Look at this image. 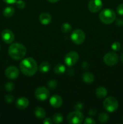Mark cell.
<instances>
[{
  "label": "cell",
  "mask_w": 123,
  "mask_h": 124,
  "mask_svg": "<svg viewBox=\"0 0 123 124\" xmlns=\"http://www.w3.org/2000/svg\"><path fill=\"white\" fill-rule=\"evenodd\" d=\"M21 72L26 76H34L38 69L37 62L32 58H27L22 61L19 64Z\"/></svg>",
  "instance_id": "obj_1"
},
{
  "label": "cell",
  "mask_w": 123,
  "mask_h": 124,
  "mask_svg": "<svg viewBox=\"0 0 123 124\" xmlns=\"http://www.w3.org/2000/svg\"><path fill=\"white\" fill-rule=\"evenodd\" d=\"M8 54L14 60L23 59L27 53V48L20 43H13L10 45L8 50Z\"/></svg>",
  "instance_id": "obj_2"
},
{
  "label": "cell",
  "mask_w": 123,
  "mask_h": 124,
  "mask_svg": "<svg viewBox=\"0 0 123 124\" xmlns=\"http://www.w3.org/2000/svg\"><path fill=\"white\" fill-rule=\"evenodd\" d=\"M100 21L105 24H112L116 19V13L110 8H105L99 15Z\"/></svg>",
  "instance_id": "obj_3"
},
{
  "label": "cell",
  "mask_w": 123,
  "mask_h": 124,
  "mask_svg": "<svg viewBox=\"0 0 123 124\" xmlns=\"http://www.w3.org/2000/svg\"><path fill=\"white\" fill-rule=\"evenodd\" d=\"M119 104L118 101L114 97H108L103 102V107L106 111L112 113L118 109Z\"/></svg>",
  "instance_id": "obj_4"
},
{
  "label": "cell",
  "mask_w": 123,
  "mask_h": 124,
  "mask_svg": "<svg viewBox=\"0 0 123 124\" xmlns=\"http://www.w3.org/2000/svg\"><path fill=\"white\" fill-rule=\"evenodd\" d=\"M84 116L81 111H75L68 115L67 121L69 124H80L83 122Z\"/></svg>",
  "instance_id": "obj_5"
},
{
  "label": "cell",
  "mask_w": 123,
  "mask_h": 124,
  "mask_svg": "<svg viewBox=\"0 0 123 124\" xmlns=\"http://www.w3.org/2000/svg\"><path fill=\"white\" fill-rule=\"evenodd\" d=\"M85 34L80 29H77L72 31L71 35V39L72 42L77 45H80L83 43L85 40Z\"/></svg>",
  "instance_id": "obj_6"
},
{
  "label": "cell",
  "mask_w": 123,
  "mask_h": 124,
  "mask_svg": "<svg viewBox=\"0 0 123 124\" xmlns=\"http://www.w3.org/2000/svg\"><path fill=\"white\" fill-rule=\"evenodd\" d=\"M79 59V55L78 53L75 51H71L68 53L65 57V63L69 67L73 66L78 62Z\"/></svg>",
  "instance_id": "obj_7"
},
{
  "label": "cell",
  "mask_w": 123,
  "mask_h": 124,
  "mask_svg": "<svg viewBox=\"0 0 123 124\" xmlns=\"http://www.w3.org/2000/svg\"><path fill=\"white\" fill-rule=\"evenodd\" d=\"M103 61L108 66H113L118 62V56L113 52L106 53L103 58Z\"/></svg>",
  "instance_id": "obj_8"
},
{
  "label": "cell",
  "mask_w": 123,
  "mask_h": 124,
  "mask_svg": "<svg viewBox=\"0 0 123 124\" xmlns=\"http://www.w3.org/2000/svg\"><path fill=\"white\" fill-rule=\"evenodd\" d=\"M49 90L47 88L43 87H41L37 88L35 90L34 95L36 99L41 101H46L49 97Z\"/></svg>",
  "instance_id": "obj_9"
},
{
  "label": "cell",
  "mask_w": 123,
  "mask_h": 124,
  "mask_svg": "<svg viewBox=\"0 0 123 124\" xmlns=\"http://www.w3.org/2000/svg\"><path fill=\"white\" fill-rule=\"evenodd\" d=\"M102 6L101 0H90L88 4V8L92 13H96L100 10Z\"/></svg>",
  "instance_id": "obj_10"
},
{
  "label": "cell",
  "mask_w": 123,
  "mask_h": 124,
  "mask_svg": "<svg viewBox=\"0 0 123 124\" xmlns=\"http://www.w3.org/2000/svg\"><path fill=\"white\" fill-rule=\"evenodd\" d=\"M5 75L7 78L10 79H15L19 76V70L15 66H10L6 69Z\"/></svg>",
  "instance_id": "obj_11"
},
{
  "label": "cell",
  "mask_w": 123,
  "mask_h": 124,
  "mask_svg": "<svg viewBox=\"0 0 123 124\" xmlns=\"http://www.w3.org/2000/svg\"><path fill=\"white\" fill-rule=\"evenodd\" d=\"M1 38L5 43L11 44L14 39V36L12 31L9 29H5L1 33Z\"/></svg>",
  "instance_id": "obj_12"
},
{
  "label": "cell",
  "mask_w": 123,
  "mask_h": 124,
  "mask_svg": "<svg viewBox=\"0 0 123 124\" xmlns=\"http://www.w3.org/2000/svg\"><path fill=\"white\" fill-rule=\"evenodd\" d=\"M62 98L58 94H54L49 99V104L54 108H59L62 105Z\"/></svg>",
  "instance_id": "obj_13"
},
{
  "label": "cell",
  "mask_w": 123,
  "mask_h": 124,
  "mask_svg": "<svg viewBox=\"0 0 123 124\" xmlns=\"http://www.w3.org/2000/svg\"><path fill=\"white\" fill-rule=\"evenodd\" d=\"M29 104V101L27 98L21 97L18 99L16 101V106L17 108L20 110H24L26 108Z\"/></svg>",
  "instance_id": "obj_14"
},
{
  "label": "cell",
  "mask_w": 123,
  "mask_h": 124,
  "mask_svg": "<svg viewBox=\"0 0 123 124\" xmlns=\"http://www.w3.org/2000/svg\"><path fill=\"white\" fill-rule=\"evenodd\" d=\"M39 19L40 23L42 24L48 25L51 22L52 17L49 13L45 12V13H42L40 15Z\"/></svg>",
  "instance_id": "obj_15"
},
{
  "label": "cell",
  "mask_w": 123,
  "mask_h": 124,
  "mask_svg": "<svg viewBox=\"0 0 123 124\" xmlns=\"http://www.w3.org/2000/svg\"><path fill=\"white\" fill-rule=\"evenodd\" d=\"M82 79L85 83L92 84L94 81L95 77L92 73L85 72L82 76Z\"/></svg>",
  "instance_id": "obj_16"
},
{
  "label": "cell",
  "mask_w": 123,
  "mask_h": 124,
  "mask_svg": "<svg viewBox=\"0 0 123 124\" xmlns=\"http://www.w3.org/2000/svg\"><path fill=\"white\" fill-rule=\"evenodd\" d=\"M107 94V91L106 88L103 87H100L96 90L95 91V94H96V97L98 98H104V97L106 96Z\"/></svg>",
  "instance_id": "obj_17"
},
{
  "label": "cell",
  "mask_w": 123,
  "mask_h": 124,
  "mask_svg": "<svg viewBox=\"0 0 123 124\" xmlns=\"http://www.w3.org/2000/svg\"><path fill=\"white\" fill-rule=\"evenodd\" d=\"M51 69V65L48 62H43L40 64L39 67V70L42 73H47Z\"/></svg>",
  "instance_id": "obj_18"
},
{
  "label": "cell",
  "mask_w": 123,
  "mask_h": 124,
  "mask_svg": "<svg viewBox=\"0 0 123 124\" xmlns=\"http://www.w3.org/2000/svg\"><path fill=\"white\" fill-rule=\"evenodd\" d=\"M34 115L36 117L39 119H43L46 116V111L43 108L41 107L36 108L34 110Z\"/></svg>",
  "instance_id": "obj_19"
},
{
  "label": "cell",
  "mask_w": 123,
  "mask_h": 124,
  "mask_svg": "<svg viewBox=\"0 0 123 124\" xmlns=\"http://www.w3.org/2000/svg\"><path fill=\"white\" fill-rule=\"evenodd\" d=\"M14 8L12 7H7L4 9L3 15L6 18H10L14 15Z\"/></svg>",
  "instance_id": "obj_20"
},
{
  "label": "cell",
  "mask_w": 123,
  "mask_h": 124,
  "mask_svg": "<svg viewBox=\"0 0 123 124\" xmlns=\"http://www.w3.org/2000/svg\"><path fill=\"white\" fill-rule=\"evenodd\" d=\"M66 71V67L62 64H57L54 68V71L57 75H62Z\"/></svg>",
  "instance_id": "obj_21"
},
{
  "label": "cell",
  "mask_w": 123,
  "mask_h": 124,
  "mask_svg": "<svg viewBox=\"0 0 123 124\" xmlns=\"http://www.w3.org/2000/svg\"><path fill=\"white\" fill-rule=\"evenodd\" d=\"M63 121V117L60 113H55L53 116V121L55 124H60Z\"/></svg>",
  "instance_id": "obj_22"
},
{
  "label": "cell",
  "mask_w": 123,
  "mask_h": 124,
  "mask_svg": "<svg viewBox=\"0 0 123 124\" xmlns=\"http://www.w3.org/2000/svg\"><path fill=\"white\" fill-rule=\"evenodd\" d=\"M109 116L106 113H101L98 116V121L101 123H106L109 121Z\"/></svg>",
  "instance_id": "obj_23"
},
{
  "label": "cell",
  "mask_w": 123,
  "mask_h": 124,
  "mask_svg": "<svg viewBox=\"0 0 123 124\" xmlns=\"http://www.w3.org/2000/svg\"><path fill=\"white\" fill-rule=\"evenodd\" d=\"M61 29L63 33H68L72 29V26L69 23H65L62 25Z\"/></svg>",
  "instance_id": "obj_24"
},
{
  "label": "cell",
  "mask_w": 123,
  "mask_h": 124,
  "mask_svg": "<svg viewBox=\"0 0 123 124\" xmlns=\"http://www.w3.org/2000/svg\"><path fill=\"white\" fill-rule=\"evenodd\" d=\"M47 85L50 89H55L57 87V82L55 79H51L48 81Z\"/></svg>",
  "instance_id": "obj_25"
},
{
  "label": "cell",
  "mask_w": 123,
  "mask_h": 124,
  "mask_svg": "<svg viewBox=\"0 0 123 124\" xmlns=\"http://www.w3.org/2000/svg\"><path fill=\"white\" fill-rule=\"evenodd\" d=\"M16 6L19 9H23L25 7V2L23 0H18L16 2Z\"/></svg>",
  "instance_id": "obj_26"
},
{
  "label": "cell",
  "mask_w": 123,
  "mask_h": 124,
  "mask_svg": "<svg viewBox=\"0 0 123 124\" xmlns=\"http://www.w3.org/2000/svg\"><path fill=\"white\" fill-rule=\"evenodd\" d=\"M5 88H6V91H7V92H12V91H13L14 88V84L12 83V82H7V83L5 85Z\"/></svg>",
  "instance_id": "obj_27"
},
{
  "label": "cell",
  "mask_w": 123,
  "mask_h": 124,
  "mask_svg": "<svg viewBox=\"0 0 123 124\" xmlns=\"http://www.w3.org/2000/svg\"><path fill=\"white\" fill-rule=\"evenodd\" d=\"M112 49L115 52H117V51H119L121 48V44L119 42H117V41H115V42H113L112 44Z\"/></svg>",
  "instance_id": "obj_28"
},
{
  "label": "cell",
  "mask_w": 123,
  "mask_h": 124,
  "mask_svg": "<svg viewBox=\"0 0 123 124\" xmlns=\"http://www.w3.org/2000/svg\"><path fill=\"white\" fill-rule=\"evenodd\" d=\"M116 12L119 15L123 16V3L120 4L118 5L116 8Z\"/></svg>",
  "instance_id": "obj_29"
},
{
  "label": "cell",
  "mask_w": 123,
  "mask_h": 124,
  "mask_svg": "<svg viewBox=\"0 0 123 124\" xmlns=\"http://www.w3.org/2000/svg\"><path fill=\"white\" fill-rule=\"evenodd\" d=\"M5 99H6V101L8 103H11L14 101V98L13 95L12 94H7V95L5 96Z\"/></svg>",
  "instance_id": "obj_30"
},
{
  "label": "cell",
  "mask_w": 123,
  "mask_h": 124,
  "mask_svg": "<svg viewBox=\"0 0 123 124\" xmlns=\"http://www.w3.org/2000/svg\"><path fill=\"white\" fill-rule=\"evenodd\" d=\"M74 110L75 111H80L81 110L83 109V105L82 104V103H77L75 105H74Z\"/></svg>",
  "instance_id": "obj_31"
},
{
  "label": "cell",
  "mask_w": 123,
  "mask_h": 124,
  "mask_svg": "<svg viewBox=\"0 0 123 124\" xmlns=\"http://www.w3.org/2000/svg\"><path fill=\"white\" fill-rule=\"evenodd\" d=\"M84 124H95V121L90 117H87L84 121Z\"/></svg>",
  "instance_id": "obj_32"
},
{
  "label": "cell",
  "mask_w": 123,
  "mask_h": 124,
  "mask_svg": "<svg viewBox=\"0 0 123 124\" xmlns=\"http://www.w3.org/2000/svg\"><path fill=\"white\" fill-rule=\"evenodd\" d=\"M96 110L95 108H92L88 111V115L89 116H94L95 115H96Z\"/></svg>",
  "instance_id": "obj_33"
},
{
  "label": "cell",
  "mask_w": 123,
  "mask_h": 124,
  "mask_svg": "<svg viewBox=\"0 0 123 124\" xmlns=\"http://www.w3.org/2000/svg\"><path fill=\"white\" fill-rule=\"evenodd\" d=\"M116 24L118 26L121 27L123 25V18H118L116 19Z\"/></svg>",
  "instance_id": "obj_34"
},
{
  "label": "cell",
  "mask_w": 123,
  "mask_h": 124,
  "mask_svg": "<svg viewBox=\"0 0 123 124\" xmlns=\"http://www.w3.org/2000/svg\"><path fill=\"white\" fill-rule=\"evenodd\" d=\"M53 119H51L49 118V117L45 118L44 119V121H43V123L44 124H53Z\"/></svg>",
  "instance_id": "obj_35"
},
{
  "label": "cell",
  "mask_w": 123,
  "mask_h": 124,
  "mask_svg": "<svg viewBox=\"0 0 123 124\" xmlns=\"http://www.w3.org/2000/svg\"><path fill=\"white\" fill-rule=\"evenodd\" d=\"M6 3L9 4H12L16 3L17 0H3Z\"/></svg>",
  "instance_id": "obj_36"
},
{
  "label": "cell",
  "mask_w": 123,
  "mask_h": 124,
  "mask_svg": "<svg viewBox=\"0 0 123 124\" xmlns=\"http://www.w3.org/2000/svg\"><path fill=\"white\" fill-rule=\"evenodd\" d=\"M48 1H49V2H51V3H55V2H58L59 0H48Z\"/></svg>",
  "instance_id": "obj_37"
},
{
  "label": "cell",
  "mask_w": 123,
  "mask_h": 124,
  "mask_svg": "<svg viewBox=\"0 0 123 124\" xmlns=\"http://www.w3.org/2000/svg\"><path fill=\"white\" fill-rule=\"evenodd\" d=\"M120 59H121V61H122V62H123V53H122L121 54Z\"/></svg>",
  "instance_id": "obj_38"
},
{
  "label": "cell",
  "mask_w": 123,
  "mask_h": 124,
  "mask_svg": "<svg viewBox=\"0 0 123 124\" xmlns=\"http://www.w3.org/2000/svg\"><path fill=\"white\" fill-rule=\"evenodd\" d=\"M0 49H1V46H0Z\"/></svg>",
  "instance_id": "obj_39"
},
{
  "label": "cell",
  "mask_w": 123,
  "mask_h": 124,
  "mask_svg": "<svg viewBox=\"0 0 123 124\" xmlns=\"http://www.w3.org/2000/svg\"></svg>",
  "instance_id": "obj_40"
}]
</instances>
